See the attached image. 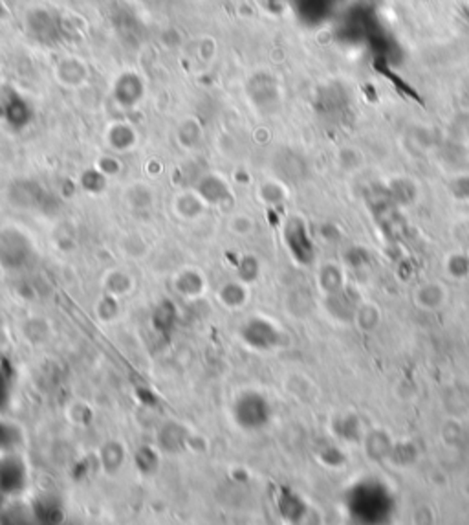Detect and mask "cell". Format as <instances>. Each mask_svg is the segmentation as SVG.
I'll return each instance as SVG.
<instances>
[{"instance_id":"obj_1","label":"cell","mask_w":469,"mask_h":525,"mask_svg":"<svg viewBox=\"0 0 469 525\" xmlns=\"http://www.w3.org/2000/svg\"><path fill=\"white\" fill-rule=\"evenodd\" d=\"M237 419H239V423L244 427L261 425L266 419V413L263 411V399L257 395H250V397L241 399L237 404Z\"/></svg>"}]
</instances>
